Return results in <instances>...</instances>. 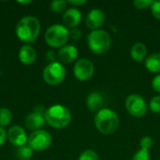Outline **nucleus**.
<instances>
[{
    "label": "nucleus",
    "instance_id": "29",
    "mask_svg": "<svg viewBox=\"0 0 160 160\" xmlns=\"http://www.w3.org/2000/svg\"><path fill=\"white\" fill-rule=\"evenodd\" d=\"M152 88L158 92V93H160V74L157 75L154 77V79L152 80Z\"/></svg>",
    "mask_w": 160,
    "mask_h": 160
},
{
    "label": "nucleus",
    "instance_id": "8",
    "mask_svg": "<svg viewBox=\"0 0 160 160\" xmlns=\"http://www.w3.org/2000/svg\"><path fill=\"white\" fill-rule=\"evenodd\" d=\"M126 109L131 116L141 118L147 113L148 105L142 96L132 94L126 99Z\"/></svg>",
    "mask_w": 160,
    "mask_h": 160
},
{
    "label": "nucleus",
    "instance_id": "4",
    "mask_svg": "<svg viewBox=\"0 0 160 160\" xmlns=\"http://www.w3.org/2000/svg\"><path fill=\"white\" fill-rule=\"evenodd\" d=\"M87 45L94 53L104 54L111 48L112 38L110 34L105 30H93L87 36Z\"/></svg>",
    "mask_w": 160,
    "mask_h": 160
},
{
    "label": "nucleus",
    "instance_id": "13",
    "mask_svg": "<svg viewBox=\"0 0 160 160\" xmlns=\"http://www.w3.org/2000/svg\"><path fill=\"white\" fill-rule=\"evenodd\" d=\"M82 12L76 8H68L63 15V22L67 28H76L82 22Z\"/></svg>",
    "mask_w": 160,
    "mask_h": 160
},
{
    "label": "nucleus",
    "instance_id": "33",
    "mask_svg": "<svg viewBox=\"0 0 160 160\" xmlns=\"http://www.w3.org/2000/svg\"><path fill=\"white\" fill-rule=\"evenodd\" d=\"M18 3L19 4H22V5H26V4H31L32 1H19Z\"/></svg>",
    "mask_w": 160,
    "mask_h": 160
},
{
    "label": "nucleus",
    "instance_id": "12",
    "mask_svg": "<svg viewBox=\"0 0 160 160\" xmlns=\"http://www.w3.org/2000/svg\"><path fill=\"white\" fill-rule=\"evenodd\" d=\"M105 19H106L105 13L101 9L93 8L88 12L86 19H85V23H86V26L92 31L98 30L99 29L100 26L103 25Z\"/></svg>",
    "mask_w": 160,
    "mask_h": 160
},
{
    "label": "nucleus",
    "instance_id": "24",
    "mask_svg": "<svg viewBox=\"0 0 160 160\" xmlns=\"http://www.w3.org/2000/svg\"><path fill=\"white\" fill-rule=\"evenodd\" d=\"M149 108L150 110L155 112V113H159L160 112V95L155 96L149 103Z\"/></svg>",
    "mask_w": 160,
    "mask_h": 160
},
{
    "label": "nucleus",
    "instance_id": "7",
    "mask_svg": "<svg viewBox=\"0 0 160 160\" xmlns=\"http://www.w3.org/2000/svg\"><path fill=\"white\" fill-rule=\"evenodd\" d=\"M52 142V138L51 134L44 129H38L33 131L27 141V145L36 152H42L48 149Z\"/></svg>",
    "mask_w": 160,
    "mask_h": 160
},
{
    "label": "nucleus",
    "instance_id": "18",
    "mask_svg": "<svg viewBox=\"0 0 160 160\" xmlns=\"http://www.w3.org/2000/svg\"><path fill=\"white\" fill-rule=\"evenodd\" d=\"M145 68L152 73L160 72V52L151 53L144 60Z\"/></svg>",
    "mask_w": 160,
    "mask_h": 160
},
{
    "label": "nucleus",
    "instance_id": "28",
    "mask_svg": "<svg viewBox=\"0 0 160 160\" xmlns=\"http://www.w3.org/2000/svg\"><path fill=\"white\" fill-rule=\"evenodd\" d=\"M82 37V33L81 30H79L78 28H73L69 30V38H71L72 40H80Z\"/></svg>",
    "mask_w": 160,
    "mask_h": 160
},
{
    "label": "nucleus",
    "instance_id": "26",
    "mask_svg": "<svg viewBox=\"0 0 160 160\" xmlns=\"http://www.w3.org/2000/svg\"><path fill=\"white\" fill-rule=\"evenodd\" d=\"M153 145H154V141L149 136H144L140 141V146L142 149H146V150L150 151V149L153 147Z\"/></svg>",
    "mask_w": 160,
    "mask_h": 160
},
{
    "label": "nucleus",
    "instance_id": "3",
    "mask_svg": "<svg viewBox=\"0 0 160 160\" xmlns=\"http://www.w3.org/2000/svg\"><path fill=\"white\" fill-rule=\"evenodd\" d=\"M45 121L55 129H63L70 124L71 112L64 105L55 104L46 110Z\"/></svg>",
    "mask_w": 160,
    "mask_h": 160
},
{
    "label": "nucleus",
    "instance_id": "19",
    "mask_svg": "<svg viewBox=\"0 0 160 160\" xmlns=\"http://www.w3.org/2000/svg\"><path fill=\"white\" fill-rule=\"evenodd\" d=\"M13 118V114L11 111L8 108H1L0 109V127L4 128L8 126Z\"/></svg>",
    "mask_w": 160,
    "mask_h": 160
},
{
    "label": "nucleus",
    "instance_id": "14",
    "mask_svg": "<svg viewBox=\"0 0 160 160\" xmlns=\"http://www.w3.org/2000/svg\"><path fill=\"white\" fill-rule=\"evenodd\" d=\"M78 57V49L74 45H65L59 49L57 58L61 64H70Z\"/></svg>",
    "mask_w": 160,
    "mask_h": 160
},
{
    "label": "nucleus",
    "instance_id": "32",
    "mask_svg": "<svg viewBox=\"0 0 160 160\" xmlns=\"http://www.w3.org/2000/svg\"><path fill=\"white\" fill-rule=\"evenodd\" d=\"M7 140V131L4 128L0 127V146H2Z\"/></svg>",
    "mask_w": 160,
    "mask_h": 160
},
{
    "label": "nucleus",
    "instance_id": "16",
    "mask_svg": "<svg viewBox=\"0 0 160 160\" xmlns=\"http://www.w3.org/2000/svg\"><path fill=\"white\" fill-rule=\"evenodd\" d=\"M104 100L102 96L98 92H93L88 95L86 98V106L89 111L93 112H98L101 109H103Z\"/></svg>",
    "mask_w": 160,
    "mask_h": 160
},
{
    "label": "nucleus",
    "instance_id": "6",
    "mask_svg": "<svg viewBox=\"0 0 160 160\" xmlns=\"http://www.w3.org/2000/svg\"><path fill=\"white\" fill-rule=\"evenodd\" d=\"M67 70L60 62L49 63L43 69L42 77L45 82L49 85H58L62 83L66 78Z\"/></svg>",
    "mask_w": 160,
    "mask_h": 160
},
{
    "label": "nucleus",
    "instance_id": "27",
    "mask_svg": "<svg viewBox=\"0 0 160 160\" xmlns=\"http://www.w3.org/2000/svg\"><path fill=\"white\" fill-rule=\"evenodd\" d=\"M150 8H151V12L153 16L156 19L160 20V1H154Z\"/></svg>",
    "mask_w": 160,
    "mask_h": 160
},
{
    "label": "nucleus",
    "instance_id": "10",
    "mask_svg": "<svg viewBox=\"0 0 160 160\" xmlns=\"http://www.w3.org/2000/svg\"><path fill=\"white\" fill-rule=\"evenodd\" d=\"M46 110L42 105H38L34 108V111L28 113L25 117V126L28 129L36 131L41 129V128L46 123L45 112Z\"/></svg>",
    "mask_w": 160,
    "mask_h": 160
},
{
    "label": "nucleus",
    "instance_id": "31",
    "mask_svg": "<svg viewBox=\"0 0 160 160\" xmlns=\"http://www.w3.org/2000/svg\"><path fill=\"white\" fill-rule=\"evenodd\" d=\"M67 3L71 6H74V7H79V6H82L84 4H86L87 1L86 0H68Z\"/></svg>",
    "mask_w": 160,
    "mask_h": 160
},
{
    "label": "nucleus",
    "instance_id": "15",
    "mask_svg": "<svg viewBox=\"0 0 160 160\" xmlns=\"http://www.w3.org/2000/svg\"><path fill=\"white\" fill-rule=\"evenodd\" d=\"M19 60L24 65H32L37 59V52L34 47L29 44L22 46L18 53Z\"/></svg>",
    "mask_w": 160,
    "mask_h": 160
},
{
    "label": "nucleus",
    "instance_id": "21",
    "mask_svg": "<svg viewBox=\"0 0 160 160\" xmlns=\"http://www.w3.org/2000/svg\"><path fill=\"white\" fill-rule=\"evenodd\" d=\"M68 3L65 0H54L50 3V8L54 13H62L67 10Z\"/></svg>",
    "mask_w": 160,
    "mask_h": 160
},
{
    "label": "nucleus",
    "instance_id": "17",
    "mask_svg": "<svg viewBox=\"0 0 160 160\" xmlns=\"http://www.w3.org/2000/svg\"><path fill=\"white\" fill-rule=\"evenodd\" d=\"M147 48L142 42H136L130 49V56L135 62H142L146 59Z\"/></svg>",
    "mask_w": 160,
    "mask_h": 160
},
{
    "label": "nucleus",
    "instance_id": "9",
    "mask_svg": "<svg viewBox=\"0 0 160 160\" xmlns=\"http://www.w3.org/2000/svg\"><path fill=\"white\" fill-rule=\"evenodd\" d=\"M73 73L77 80L84 82L91 79L95 73V65L94 63L87 58H81L76 61Z\"/></svg>",
    "mask_w": 160,
    "mask_h": 160
},
{
    "label": "nucleus",
    "instance_id": "1",
    "mask_svg": "<svg viewBox=\"0 0 160 160\" xmlns=\"http://www.w3.org/2000/svg\"><path fill=\"white\" fill-rule=\"evenodd\" d=\"M15 33L22 42L33 43L40 33V22L35 16H24L17 22Z\"/></svg>",
    "mask_w": 160,
    "mask_h": 160
},
{
    "label": "nucleus",
    "instance_id": "23",
    "mask_svg": "<svg viewBox=\"0 0 160 160\" xmlns=\"http://www.w3.org/2000/svg\"><path fill=\"white\" fill-rule=\"evenodd\" d=\"M132 160H151L150 151L141 148L139 151H137L134 154Z\"/></svg>",
    "mask_w": 160,
    "mask_h": 160
},
{
    "label": "nucleus",
    "instance_id": "2",
    "mask_svg": "<svg viewBox=\"0 0 160 160\" xmlns=\"http://www.w3.org/2000/svg\"><path fill=\"white\" fill-rule=\"evenodd\" d=\"M94 123L98 132L103 135H111L118 129L120 122L114 111L109 108H103L96 113Z\"/></svg>",
    "mask_w": 160,
    "mask_h": 160
},
{
    "label": "nucleus",
    "instance_id": "5",
    "mask_svg": "<svg viewBox=\"0 0 160 160\" xmlns=\"http://www.w3.org/2000/svg\"><path fill=\"white\" fill-rule=\"evenodd\" d=\"M44 38L52 48H62L69 39V30L62 24H53L47 28Z\"/></svg>",
    "mask_w": 160,
    "mask_h": 160
},
{
    "label": "nucleus",
    "instance_id": "25",
    "mask_svg": "<svg viewBox=\"0 0 160 160\" xmlns=\"http://www.w3.org/2000/svg\"><path fill=\"white\" fill-rule=\"evenodd\" d=\"M154 0H135L133 1V5L138 9H146L148 8H151L153 5Z\"/></svg>",
    "mask_w": 160,
    "mask_h": 160
},
{
    "label": "nucleus",
    "instance_id": "22",
    "mask_svg": "<svg viewBox=\"0 0 160 160\" xmlns=\"http://www.w3.org/2000/svg\"><path fill=\"white\" fill-rule=\"evenodd\" d=\"M78 160H99V158L97 152H95L94 150L86 149L81 154Z\"/></svg>",
    "mask_w": 160,
    "mask_h": 160
},
{
    "label": "nucleus",
    "instance_id": "11",
    "mask_svg": "<svg viewBox=\"0 0 160 160\" xmlns=\"http://www.w3.org/2000/svg\"><path fill=\"white\" fill-rule=\"evenodd\" d=\"M7 139L12 145L19 148L23 145H26L28 141V136L25 130L22 127L15 125L8 128L7 132Z\"/></svg>",
    "mask_w": 160,
    "mask_h": 160
},
{
    "label": "nucleus",
    "instance_id": "20",
    "mask_svg": "<svg viewBox=\"0 0 160 160\" xmlns=\"http://www.w3.org/2000/svg\"><path fill=\"white\" fill-rule=\"evenodd\" d=\"M33 150L28 145L19 147L16 151V156L19 160H29L33 156Z\"/></svg>",
    "mask_w": 160,
    "mask_h": 160
},
{
    "label": "nucleus",
    "instance_id": "30",
    "mask_svg": "<svg viewBox=\"0 0 160 160\" xmlns=\"http://www.w3.org/2000/svg\"><path fill=\"white\" fill-rule=\"evenodd\" d=\"M57 58V54H55V52L53 51H48L47 53H46V59L47 61H49L50 63H52V62H55Z\"/></svg>",
    "mask_w": 160,
    "mask_h": 160
}]
</instances>
